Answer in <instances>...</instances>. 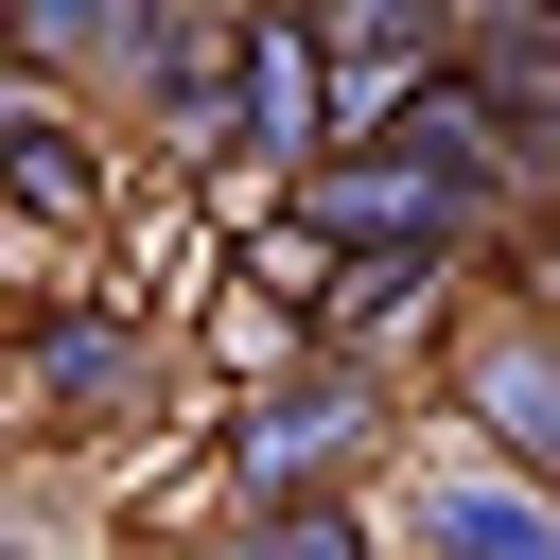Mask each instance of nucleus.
Returning a JSON list of instances; mask_svg holds the SVG:
<instances>
[{
	"label": "nucleus",
	"instance_id": "nucleus-1",
	"mask_svg": "<svg viewBox=\"0 0 560 560\" xmlns=\"http://www.w3.org/2000/svg\"><path fill=\"white\" fill-rule=\"evenodd\" d=\"M0 385H18L52 438H122V420H158L175 350H158V315H140L122 280H35V298L0 315Z\"/></svg>",
	"mask_w": 560,
	"mask_h": 560
},
{
	"label": "nucleus",
	"instance_id": "nucleus-2",
	"mask_svg": "<svg viewBox=\"0 0 560 560\" xmlns=\"http://www.w3.org/2000/svg\"><path fill=\"white\" fill-rule=\"evenodd\" d=\"M385 455V368H350V350H280L262 385H245V420H228V508H298V490H350Z\"/></svg>",
	"mask_w": 560,
	"mask_h": 560
},
{
	"label": "nucleus",
	"instance_id": "nucleus-3",
	"mask_svg": "<svg viewBox=\"0 0 560 560\" xmlns=\"http://www.w3.org/2000/svg\"><path fill=\"white\" fill-rule=\"evenodd\" d=\"M438 402H455V438L472 455H508V472H542L560 490V298H472V315H438Z\"/></svg>",
	"mask_w": 560,
	"mask_h": 560
},
{
	"label": "nucleus",
	"instance_id": "nucleus-4",
	"mask_svg": "<svg viewBox=\"0 0 560 560\" xmlns=\"http://www.w3.org/2000/svg\"><path fill=\"white\" fill-rule=\"evenodd\" d=\"M315 140H332V52H315V18L228 0V158H245V175H298Z\"/></svg>",
	"mask_w": 560,
	"mask_h": 560
},
{
	"label": "nucleus",
	"instance_id": "nucleus-5",
	"mask_svg": "<svg viewBox=\"0 0 560 560\" xmlns=\"http://www.w3.org/2000/svg\"><path fill=\"white\" fill-rule=\"evenodd\" d=\"M402 542H420V560H560V490L455 438V455L402 490Z\"/></svg>",
	"mask_w": 560,
	"mask_h": 560
},
{
	"label": "nucleus",
	"instance_id": "nucleus-6",
	"mask_svg": "<svg viewBox=\"0 0 560 560\" xmlns=\"http://www.w3.org/2000/svg\"><path fill=\"white\" fill-rule=\"evenodd\" d=\"M192 560H385V542H368V508H350V490H298V508H228Z\"/></svg>",
	"mask_w": 560,
	"mask_h": 560
},
{
	"label": "nucleus",
	"instance_id": "nucleus-7",
	"mask_svg": "<svg viewBox=\"0 0 560 560\" xmlns=\"http://www.w3.org/2000/svg\"><path fill=\"white\" fill-rule=\"evenodd\" d=\"M0 262H52V245H35V228H18V210H0Z\"/></svg>",
	"mask_w": 560,
	"mask_h": 560
},
{
	"label": "nucleus",
	"instance_id": "nucleus-8",
	"mask_svg": "<svg viewBox=\"0 0 560 560\" xmlns=\"http://www.w3.org/2000/svg\"><path fill=\"white\" fill-rule=\"evenodd\" d=\"M280 18H315V0H280Z\"/></svg>",
	"mask_w": 560,
	"mask_h": 560
}]
</instances>
